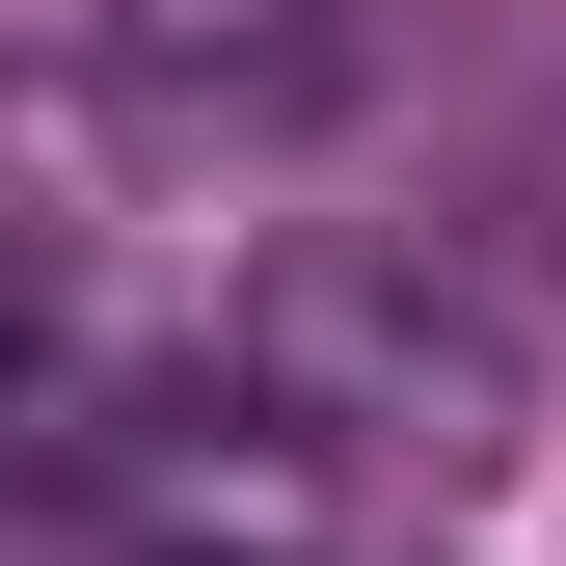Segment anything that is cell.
<instances>
[{
	"instance_id": "cell-1",
	"label": "cell",
	"mask_w": 566,
	"mask_h": 566,
	"mask_svg": "<svg viewBox=\"0 0 566 566\" xmlns=\"http://www.w3.org/2000/svg\"><path fill=\"white\" fill-rule=\"evenodd\" d=\"M243 432H297V459H513L539 432V350H513V297L432 243V217H297L243 270Z\"/></svg>"
},
{
	"instance_id": "cell-2",
	"label": "cell",
	"mask_w": 566,
	"mask_h": 566,
	"mask_svg": "<svg viewBox=\"0 0 566 566\" xmlns=\"http://www.w3.org/2000/svg\"><path fill=\"white\" fill-rule=\"evenodd\" d=\"M350 82H378L350 0H82V108L135 163H297Z\"/></svg>"
}]
</instances>
